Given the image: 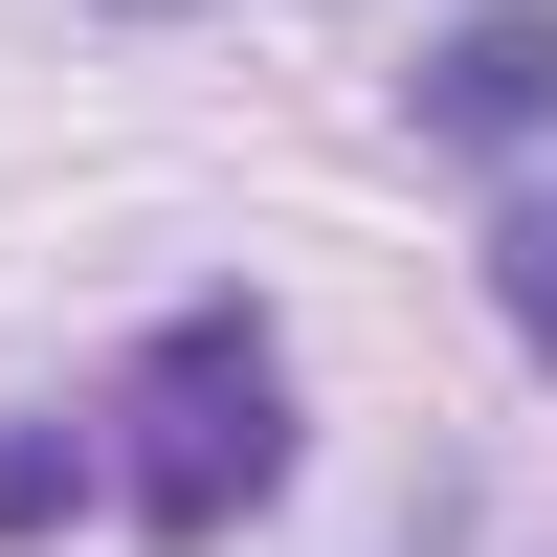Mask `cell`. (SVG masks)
I'll return each mask as SVG.
<instances>
[{"label": "cell", "mask_w": 557, "mask_h": 557, "mask_svg": "<svg viewBox=\"0 0 557 557\" xmlns=\"http://www.w3.org/2000/svg\"><path fill=\"white\" fill-rule=\"evenodd\" d=\"M112 491H134V535L157 557H223L290 491V357H268V312L246 290H178L157 335H134V380H112Z\"/></svg>", "instance_id": "obj_1"}, {"label": "cell", "mask_w": 557, "mask_h": 557, "mask_svg": "<svg viewBox=\"0 0 557 557\" xmlns=\"http://www.w3.org/2000/svg\"><path fill=\"white\" fill-rule=\"evenodd\" d=\"M491 312H513V357H557V178L491 201Z\"/></svg>", "instance_id": "obj_3"}, {"label": "cell", "mask_w": 557, "mask_h": 557, "mask_svg": "<svg viewBox=\"0 0 557 557\" xmlns=\"http://www.w3.org/2000/svg\"><path fill=\"white\" fill-rule=\"evenodd\" d=\"M401 112H424L446 157H513V134H557V0H469V23L401 67Z\"/></svg>", "instance_id": "obj_2"}, {"label": "cell", "mask_w": 557, "mask_h": 557, "mask_svg": "<svg viewBox=\"0 0 557 557\" xmlns=\"http://www.w3.org/2000/svg\"><path fill=\"white\" fill-rule=\"evenodd\" d=\"M89 491H112V446H89V424H0V535L89 513Z\"/></svg>", "instance_id": "obj_4"}]
</instances>
